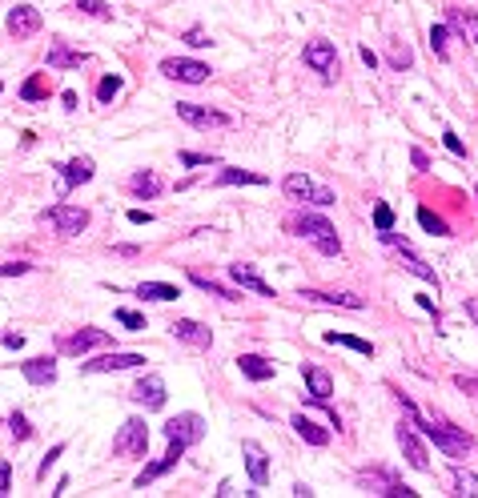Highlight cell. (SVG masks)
Listing matches in <instances>:
<instances>
[{
    "label": "cell",
    "mask_w": 478,
    "mask_h": 498,
    "mask_svg": "<svg viewBox=\"0 0 478 498\" xmlns=\"http://www.w3.org/2000/svg\"><path fill=\"white\" fill-rule=\"evenodd\" d=\"M402 410L410 414V422H414L418 430H422V434H426L430 442L442 450V454H450V458H466V454L474 450V438H470V434H462V430H454V426H446V422H434V418H430V422H422V418L414 414V406H410L406 398H402Z\"/></svg>",
    "instance_id": "6da1fadb"
},
{
    "label": "cell",
    "mask_w": 478,
    "mask_h": 498,
    "mask_svg": "<svg viewBox=\"0 0 478 498\" xmlns=\"http://www.w3.org/2000/svg\"><path fill=\"white\" fill-rule=\"evenodd\" d=\"M285 229H290L294 237H306V241H314V245H318V253H326V257L342 253L338 229H334L326 217H318V213H290V217H285Z\"/></svg>",
    "instance_id": "7a4b0ae2"
},
{
    "label": "cell",
    "mask_w": 478,
    "mask_h": 498,
    "mask_svg": "<svg viewBox=\"0 0 478 498\" xmlns=\"http://www.w3.org/2000/svg\"><path fill=\"white\" fill-rule=\"evenodd\" d=\"M282 189H285V197L290 201H297V205H334V189L330 185H318L314 177H306V173H290L282 181Z\"/></svg>",
    "instance_id": "3957f363"
},
{
    "label": "cell",
    "mask_w": 478,
    "mask_h": 498,
    "mask_svg": "<svg viewBox=\"0 0 478 498\" xmlns=\"http://www.w3.org/2000/svg\"><path fill=\"white\" fill-rule=\"evenodd\" d=\"M145 450H149L145 418H129V422L117 430V438H113V454H125V458H145Z\"/></svg>",
    "instance_id": "277c9868"
},
{
    "label": "cell",
    "mask_w": 478,
    "mask_h": 498,
    "mask_svg": "<svg viewBox=\"0 0 478 498\" xmlns=\"http://www.w3.org/2000/svg\"><path fill=\"white\" fill-rule=\"evenodd\" d=\"M169 442H181V446H197L201 438H205V422H201V414H177L169 422L161 426Z\"/></svg>",
    "instance_id": "5b68a950"
},
{
    "label": "cell",
    "mask_w": 478,
    "mask_h": 498,
    "mask_svg": "<svg viewBox=\"0 0 478 498\" xmlns=\"http://www.w3.org/2000/svg\"><path fill=\"white\" fill-rule=\"evenodd\" d=\"M161 73L169 76V81H181V85H205L209 64L189 61V57H165V61H161Z\"/></svg>",
    "instance_id": "8992f818"
},
{
    "label": "cell",
    "mask_w": 478,
    "mask_h": 498,
    "mask_svg": "<svg viewBox=\"0 0 478 498\" xmlns=\"http://www.w3.org/2000/svg\"><path fill=\"white\" fill-rule=\"evenodd\" d=\"M394 438H398V446H402L406 462H410L414 470H430V454H426V442L418 438L414 422H398V430H394Z\"/></svg>",
    "instance_id": "52a82bcc"
},
{
    "label": "cell",
    "mask_w": 478,
    "mask_h": 498,
    "mask_svg": "<svg viewBox=\"0 0 478 498\" xmlns=\"http://www.w3.org/2000/svg\"><path fill=\"white\" fill-rule=\"evenodd\" d=\"M40 217H45L52 229H61L64 237L81 233V229L89 225V209H81V205H52V209H45Z\"/></svg>",
    "instance_id": "ba28073f"
},
{
    "label": "cell",
    "mask_w": 478,
    "mask_h": 498,
    "mask_svg": "<svg viewBox=\"0 0 478 498\" xmlns=\"http://www.w3.org/2000/svg\"><path fill=\"white\" fill-rule=\"evenodd\" d=\"M141 354H133V349H113V354H101V358L93 361H81V370L85 374H113V370H133V366H141Z\"/></svg>",
    "instance_id": "9c48e42d"
},
{
    "label": "cell",
    "mask_w": 478,
    "mask_h": 498,
    "mask_svg": "<svg viewBox=\"0 0 478 498\" xmlns=\"http://www.w3.org/2000/svg\"><path fill=\"white\" fill-rule=\"evenodd\" d=\"M177 117L181 121H189L193 129H225L229 124V117L217 109H205V105H193V100H177Z\"/></svg>",
    "instance_id": "30bf717a"
},
{
    "label": "cell",
    "mask_w": 478,
    "mask_h": 498,
    "mask_svg": "<svg viewBox=\"0 0 478 498\" xmlns=\"http://www.w3.org/2000/svg\"><path fill=\"white\" fill-rule=\"evenodd\" d=\"M61 169V185H57V193L61 197H69L76 185H85V181H93V157H73V161H64V165H57Z\"/></svg>",
    "instance_id": "8fae6325"
},
{
    "label": "cell",
    "mask_w": 478,
    "mask_h": 498,
    "mask_svg": "<svg viewBox=\"0 0 478 498\" xmlns=\"http://www.w3.org/2000/svg\"><path fill=\"white\" fill-rule=\"evenodd\" d=\"M129 398H133L137 406H145V410H161V406H165V382H161L157 374H149V378L133 382Z\"/></svg>",
    "instance_id": "7c38bea8"
},
{
    "label": "cell",
    "mask_w": 478,
    "mask_h": 498,
    "mask_svg": "<svg viewBox=\"0 0 478 498\" xmlns=\"http://www.w3.org/2000/svg\"><path fill=\"white\" fill-rule=\"evenodd\" d=\"M4 25H8V33H13L16 40H25V37H33V33H40V25H45V21H40V13L33 8V4H16Z\"/></svg>",
    "instance_id": "4fadbf2b"
},
{
    "label": "cell",
    "mask_w": 478,
    "mask_h": 498,
    "mask_svg": "<svg viewBox=\"0 0 478 498\" xmlns=\"http://www.w3.org/2000/svg\"><path fill=\"white\" fill-rule=\"evenodd\" d=\"M173 337H177V342H185V346H197V349H209V346H213L209 325L193 322V318H177V322H173Z\"/></svg>",
    "instance_id": "5bb4252c"
},
{
    "label": "cell",
    "mask_w": 478,
    "mask_h": 498,
    "mask_svg": "<svg viewBox=\"0 0 478 498\" xmlns=\"http://www.w3.org/2000/svg\"><path fill=\"white\" fill-rule=\"evenodd\" d=\"M97 346H109V334H105V330H93V325L61 337V354H85V349H97Z\"/></svg>",
    "instance_id": "9a60e30c"
},
{
    "label": "cell",
    "mask_w": 478,
    "mask_h": 498,
    "mask_svg": "<svg viewBox=\"0 0 478 498\" xmlns=\"http://www.w3.org/2000/svg\"><path fill=\"white\" fill-rule=\"evenodd\" d=\"M185 450H189V446H181V442H169V450H165V458H157V462H153V466H145V470L137 474V486L145 490L149 482H157L161 474H169L173 466L181 462V454H185Z\"/></svg>",
    "instance_id": "2e32d148"
},
{
    "label": "cell",
    "mask_w": 478,
    "mask_h": 498,
    "mask_svg": "<svg viewBox=\"0 0 478 498\" xmlns=\"http://www.w3.org/2000/svg\"><path fill=\"white\" fill-rule=\"evenodd\" d=\"M241 454H246V470H249V482L254 486H266L270 482V458L258 442H241Z\"/></svg>",
    "instance_id": "e0dca14e"
},
{
    "label": "cell",
    "mask_w": 478,
    "mask_h": 498,
    "mask_svg": "<svg viewBox=\"0 0 478 498\" xmlns=\"http://www.w3.org/2000/svg\"><path fill=\"white\" fill-rule=\"evenodd\" d=\"M306 64L314 69V73H334V64H338L334 40H309L306 45Z\"/></svg>",
    "instance_id": "ac0fdd59"
},
{
    "label": "cell",
    "mask_w": 478,
    "mask_h": 498,
    "mask_svg": "<svg viewBox=\"0 0 478 498\" xmlns=\"http://www.w3.org/2000/svg\"><path fill=\"white\" fill-rule=\"evenodd\" d=\"M229 277H233V282H237L241 289H254V294H261V298H273V286L258 274V270H254V265H246V262L229 265Z\"/></svg>",
    "instance_id": "d6986e66"
},
{
    "label": "cell",
    "mask_w": 478,
    "mask_h": 498,
    "mask_svg": "<svg viewBox=\"0 0 478 498\" xmlns=\"http://www.w3.org/2000/svg\"><path fill=\"white\" fill-rule=\"evenodd\" d=\"M302 378H306L309 398H314V402H330V394H334V378L321 370V366H302Z\"/></svg>",
    "instance_id": "ffe728a7"
},
{
    "label": "cell",
    "mask_w": 478,
    "mask_h": 498,
    "mask_svg": "<svg viewBox=\"0 0 478 498\" xmlns=\"http://www.w3.org/2000/svg\"><path fill=\"white\" fill-rule=\"evenodd\" d=\"M21 374H25L33 386H52V382H57V361L52 358H28V361H21Z\"/></svg>",
    "instance_id": "44dd1931"
},
{
    "label": "cell",
    "mask_w": 478,
    "mask_h": 498,
    "mask_svg": "<svg viewBox=\"0 0 478 498\" xmlns=\"http://www.w3.org/2000/svg\"><path fill=\"white\" fill-rule=\"evenodd\" d=\"M85 61H89V52L69 49L64 40H52L49 45V69H81Z\"/></svg>",
    "instance_id": "7402d4cb"
},
{
    "label": "cell",
    "mask_w": 478,
    "mask_h": 498,
    "mask_svg": "<svg viewBox=\"0 0 478 498\" xmlns=\"http://www.w3.org/2000/svg\"><path fill=\"white\" fill-rule=\"evenodd\" d=\"M306 301H321V306H342V310H366V301L358 294H321V289H302Z\"/></svg>",
    "instance_id": "603a6c76"
},
{
    "label": "cell",
    "mask_w": 478,
    "mask_h": 498,
    "mask_svg": "<svg viewBox=\"0 0 478 498\" xmlns=\"http://www.w3.org/2000/svg\"><path fill=\"white\" fill-rule=\"evenodd\" d=\"M294 434L302 438V442H309V446H326V442H330V430H321L318 422H314V418H306V414H294Z\"/></svg>",
    "instance_id": "cb8c5ba5"
},
{
    "label": "cell",
    "mask_w": 478,
    "mask_h": 498,
    "mask_svg": "<svg viewBox=\"0 0 478 498\" xmlns=\"http://www.w3.org/2000/svg\"><path fill=\"white\" fill-rule=\"evenodd\" d=\"M237 370L246 374L249 382H270V378H273V361L258 358V354H241V358H237Z\"/></svg>",
    "instance_id": "d4e9b609"
},
{
    "label": "cell",
    "mask_w": 478,
    "mask_h": 498,
    "mask_svg": "<svg viewBox=\"0 0 478 498\" xmlns=\"http://www.w3.org/2000/svg\"><path fill=\"white\" fill-rule=\"evenodd\" d=\"M129 189H133V197H157L161 193V177L153 173V169H141V173H133L129 177Z\"/></svg>",
    "instance_id": "484cf974"
},
{
    "label": "cell",
    "mask_w": 478,
    "mask_h": 498,
    "mask_svg": "<svg viewBox=\"0 0 478 498\" xmlns=\"http://www.w3.org/2000/svg\"><path fill=\"white\" fill-rule=\"evenodd\" d=\"M398 253H402V270H410L414 277H422V282H430V286L438 289V277H434V270H430L422 257H414V249L406 245V249H398Z\"/></svg>",
    "instance_id": "4316f807"
},
{
    "label": "cell",
    "mask_w": 478,
    "mask_h": 498,
    "mask_svg": "<svg viewBox=\"0 0 478 498\" xmlns=\"http://www.w3.org/2000/svg\"><path fill=\"white\" fill-rule=\"evenodd\" d=\"M137 298L173 301V298H181V294H177V286H169V282H141V286H137Z\"/></svg>",
    "instance_id": "83f0119b"
},
{
    "label": "cell",
    "mask_w": 478,
    "mask_h": 498,
    "mask_svg": "<svg viewBox=\"0 0 478 498\" xmlns=\"http://www.w3.org/2000/svg\"><path fill=\"white\" fill-rule=\"evenodd\" d=\"M270 177L261 173H249V169H221L217 173V185H266Z\"/></svg>",
    "instance_id": "f1b7e54d"
},
{
    "label": "cell",
    "mask_w": 478,
    "mask_h": 498,
    "mask_svg": "<svg viewBox=\"0 0 478 498\" xmlns=\"http://www.w3.org/2000/svg\"><path fill=\"white\" fill-rule=\"evenodd\" d=\"M326 342H330V346H350V349H358L362 358H374V346H370L366 337H354V334H326Z\"/></svg>",
    "instance_id": "f546056e"
},
{
    "label": "cell",
    "mask_w": 478,
    "mask_h": 498,
    "mask_svg": "<svg viewBox=\"0 0 478 498\" xmlns=\"http://www.w3.org/2000/svg\"><path fill=\"white\" fill-rule=\"evenodd\" d=\"M430 49H434L438 61H450V28H446V25L430 28Z\"/></svg>",
    "instance_id": "4dcf8cb0"
},
{
    "label": "cell",
    "mask_w": 478,
    "mask_h": 498,
    "mask_svg": "<svg viewBox=\"0 0 478 498\" xmlns=\"http://www.w3.org/2000/svg\"><path fill=\"white\" fill-rule=\"evenodd\" d=\"M193 286L205 289V294H213V298H221V301H237V298H241V294H233L229 286H217L213 277H201V274H193Z\"/></svg>",
    "instance_id": "1f68e13d"
},
{
    "label": "cell",
    "mask_w": 478,
    "mask_h": 498,
    "mask_svg": "<svg viewBox=\"0 0 478 498\" xmlns=\"http://www.w3.org/2000/svg\"><path fill=\"white\" fill-rule=\"evenodd\" d=\"M454 494H470V498H478V474L462 470V466H454Z\"/></svg>",
    "instance_id": "d6a6232c"
},
{
    "label": "cell",
    "mask_w": 478,
    "mask_h": 498,
    "mask_svg": "<svg viewBox=\"0 0 478 498\" xmlns=\"http://www.w3.org/2000/svg\"><path fill=\"white\" fill-rule=\"evenodd\" d=\"M418 225H422L426 233H434V237H446V233H450V229H446V221H442V217H438L434 209H426V205L418 209Z\"/></svg>",
    "instance_id": "836d02e7"
},
{
    "label": "cell",
    "mask_w": 478,
    "mask_h": 498,
    "mask_svg": "<svg viewBox=\"0 0 478 498\" xmlns=\"http://www.w3.org/2000/svg\"><path fill=\"white\" fill-rule=\"evenodd\" d=\"M8 430H13V438H16V442L33 438V426H28V418H25L21 410H13V414H8Z\"/></svg>",
    "instance_id": "e575fe53"
},
{
    "label": "cell",
    "mask_w": 478,
    "mask_h": 498,
    "mask_svg": "<svg viewBox=\"0 0 478 498\" xmlns=\"http://www.w3.org/2000/svg\"><path fill=\"white\" fill-rule=\"evenodd\" d=\"M76 8H81L85 16H97V21H109L113 16V8L105 4V0H76Z\"/></svg>",
    "instance_id": "d590c367"
},
{
    "label": "cell",
    "mask_w": 478,
    "mask_h": 498,
    "mask_svg": "<svg viewBox=\"0 0 478 498\" xmlns=\"http://www.w3.org/2000/svg\"><path fill=\"white\" fill-rule=\"evenodd\" d=\"M117 93H121V76H105V81L97 85V100H101V105H109Z\"/></svg>",
    "instance_id": "8d00e7d4"
},
{
    "label": "cell",
    "mask_w": 478,
    "mask_h": 498,
    "mask_svg": "<svg viewBox=\"0 0 478 498\" xmlns=\"http://www.w3.org/2000/svg\"><path fill=\"white\" fill-rule=\"evenodd\" d=\"M390 64L402 73V69H410V64H414V52L406 49V45H394V49H390Z\"/></svg>",
    "instance_id": "74e56055"
},
{
    "label": "cell",
    "mask_w": 478,
    "mask_h": 498,
    "mask_svg": "<svg viewBox=\"0 0 478 498\" xmlns=\"http://www.w3.org/2000/svg\"><path fill=\"white\" fill-rule=\"evenodd\" d=\"M374 225H378V233H386V229H394V209L390 205H374Z\"/></svg>",
    "instance_id": "f35d334b"
},
{
    "label": "cell",
    "mask_w": 478,
    "mask_h": 498,
    "mask_svg": "<svg viewBox=\"0 0 478 498\" xmlns=\"http://www.w3.org/2000/svg\"><path fill=\"white\" fill-rule=\"evenodd\" d=\"M113 318H117V322H121L125 330H145V318H141L137 310H117Z\"/></svg>",
    "instance_id": "ab89813d"
},
{
    "label": "cell",
    "mask_w": 478,
    "mask_h": 498,
    "mask_svg": "<svg viewBox=\"0 0 478 498\" xmlns=\"http://www.w3.org/2000/svg\"><path fill=\"white\" fill-rule=\"evenodd\" d=\"M21 97H25V100H40V97H49V88L40 85V76H33V81H25Z\"/></svg>",
    "instance_id": "60d3db41"
},
{
    "label": "cell",
    "mask_w": 478,
    "mask_h": 498,
    "mask_svg": "<svg viewBox=\"0 0 478 498\" xmlns=\"http://www.w3.org/2000/svg\"><path fill=\"white\" fill-rule=\"evenodd\" d=\"M181 165H221V157H213V153H181Z\"/></svg>",
    "instance_id": "b9f144b4"
},
{
    "label": "cell",
    "mask_w": 478,
    "mask_h": 498,
    "mask_svg": "<svg viewBox=\"0 0 478 498\" xmlns=\"http://www.w3.org/2000/svg\"><path fill=\"white\" fill-rule=\"evenodd\" d=\"M185 45H193V49H205V45H213V40L205 37V28H189V33H185Z\"/></svg>",
    "instance_id": "7bdbcfd3"
},
{
    "label": "cell",
    "mask_w": 478,
    "mask_h": 498,
    "mask_svg": "<svg viewBox=\"0 0 478 498\" xmlns=\"http://www.w3.org/2000/svg\"><path fill=\"white\" fill-rule=\"evenodd\" d=\"M442 141H446V149H450L454 157H466V145H462V141H458V137H454L450 129H446V133H442Z\"/></svg>",
    "instance_id": "ee69618b"
},
{
    "label": "cell",
    "mask_w": 478,
    "mask_h": 498,
    "mask_svg": "<svg viewBox=\"0 0 478 498\" xmlns=\"http://www.w3.org/2000/svg\"><path fill=\"white\" fill-rule=\"evenodd\" d=\"M61 454H64V442H61V446H52L49 454H45V462H40V470H37L40 478H45V474H49V466H52V462H57V458H61Z\"/></svg>",
    "instance_id": "f6af8a7d"
},
{
    "label": "cell",
    "mask_w": 478,
    "mask_h": 498,
    "mask_svg": "<svg viewBox=\"0 0 478 498\" xmlns=\"http://www.w3.org/2000/svg\"><path fill=\"white\" fill-rule=\"evenodd\" d=\"M8 490H13V466L4 462V466H0V498L8 494Z\"/></svg>",
    "instance_id": "bcb514c9"
},
{
    "label": "cell",
    "mask_w": 478,
    "mask_h": 498,
    "mask_svg": "<svg viewBox=\"0 0 478 498\" xmlns=\"http://www.w3.org/2000/svg\"><path fill=\"white\" fill-rule=\"evenodd\" d=\"M454 386L466 390V394H478V378H466V374H458V378H454Z\"/></svg>",
    "instance_id": "7dc6e473"
},
{
    "label": "cell",
    "mask_w": 478,
    "mask_h": 498,
    "mask_svg": "<svg viewBox=\"0 0 478 498\" xmlns=\"http://www.w3.org/2000/svg\"><path fill=\"white\" fill-rule=\"evenodd\" d=\"M129 221H133V225H149V221H153V213H145V209H129Z\"/></svg>",
    "instance_id": "c3c4849f"
},
{
    "label": "cell",
    "mask_w": 478,
    "mask_h": 498,
    "mask_svg": "<svg viewBox=\"0 0 478 498\" xmlns=\"http://www.w3.org/2000/svg\"><path fill=\"white\" fill-rule=\"evenodd\" d=\"M0 342H4V346H8V349H21V346H25V337H21V334H4V337H0Z\"/></svg>",
    "instance_id": "681fc988"
},
{
    "label": "cell",
    "mask_w": 478,
    "mask_h": 498,
    "mask_svg": "<svg viewBox=\"0 0 478 498\" xmlns=\"http://www.w3.org/2000/svg\"><path fill=\"white\" fill-rule=\"evenodd\" d=\"M410 161H414L418 169H426V165H430V157H426V153H422V149H410Z\"/></svg>",
    "instance_id": "f907efd6"
},
{
    "label": "cell",
    "mask_w": 478,
    "mask_h": 498,
    "mask_svg": "<svg viewBox=\"0 0 478 498\" xmlns=\"http://www.w3.org/2000/svg\"><path fill=\"white\" fill-rule=\"evenodd\" d=\"M474 197H478V189H474Z\"/></svg>",
    "instance_id": "816d5d0a"
}]
</instances>
